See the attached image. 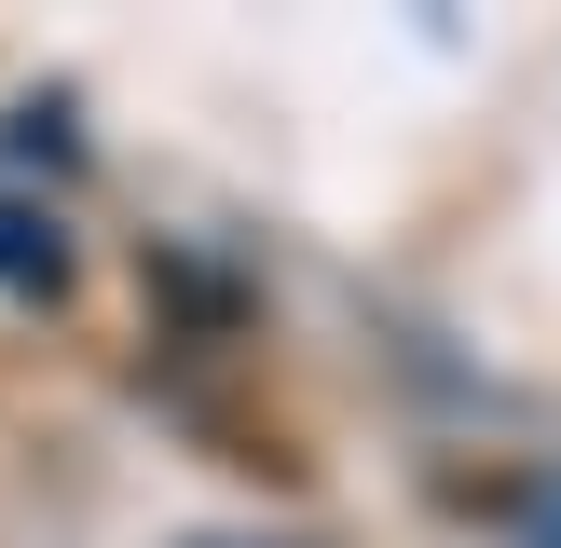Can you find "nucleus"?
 Segmentation results:
<instances>
[{"label":"nucleus","mask_w":561,"mask_h":548,"mask_svg":"<svg viewBox=\"0 0 561 548\" xmlns=\"http://www.w3.org/2000/svg\"><path fill=\"white\" fill-rule=\"evenodd\" d=\"M0 301H69V219L42 192H0Z\"/></svg>","instance_id":"obj_1"},{"label":"nucleus","mask_w":561,"mask_h":548,"mask_svg":"<svg viewBox=\"0 0 561 548\" xmlns=\"http://www.w3.org/2000/svg\"><path fill=\"white\" fill-rule=\"evenodd\" d=\"M206 548H261V535H206Z\"/></svg>","instance_id":"obj_2"}]
</instances>
